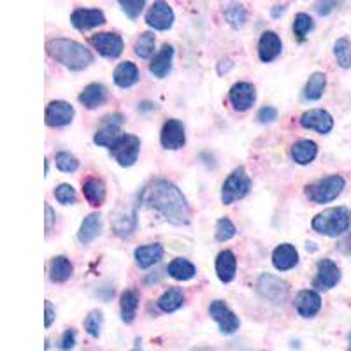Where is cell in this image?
Segmentation results:
<instances>
[{
  "label": "cell",
  "instance_id": "1",
  "mask_svg": "<svg viewBox=\"0 0 351 351\" xmlns=\"http://www.w3.org/2000/svg\"><path fill=\"white\" fill-rule=\"evenodd\" d=\"M139 202L153 208L167 218L172 225H186L190 221V206L174 183L167 180H153L143 188Z\"/></svg>",
  "mask_w": 351,
  "mask_h": 351
},
{
  "label": "cell",
  "instance_id": "2",
  "mask_svg": "<svg viewBox=\"0 0 351 351\" xmlns=\"http://www.w3.org/2000/svg\"><path fill=\"white\" fill-rule=\"evenodd\" d=\"M46 49H48V55L51 56L53 60L71 69V71H83L88 65L93 64L92 51L84 48L83 44L76 43V40L56 37V39L49 40Z\"/></svg>",
  "mask_w": 351,
  "mask_h": 351
},
{
  "label": "cell",
  "instance_id": "3",
  "mask_svg": "<svg viewBox=\"0 0 351 351\" xmlns=\"http://www.w3.org/2000/svg\"><path fill=\"white\" fill-rule=\"evenodd\" d=\"M313 228L327 237H339L350 228L351 213L346 208H330L313 218Z\"/></svg>",
  "mask_w": 351,
  "mask_h": 351
},
{
  "label": "cell",
  "instance_id": "4",
  "mask_svg": "<svg viewBox=\"0 0 351 351\" xmlns=\"http://www.w3.org/2000/svg\"><path fill=\"white\" fill-rule=\"evenodd\" d=\"M344 184L346 183H344L341 176L332 174L306 186V193L309 200H313L315 204H328L341 195V192L344 190Z\"/></svg>",
  "mask_w": 351,
  "mask_h": 351
},
{
  "label": "cell",
  "instance_id": "5",
  "mask_svg": "<svg viewBox=\"0 0 351 351\" xmlns=\"http://www.w3.org/2000/svg\"><path fill=\"white\" fill-rule=\"evenodd\" d=\"M252 188V180L244 167H237L236 171H232L230 176L225 180L223 186H221V202L232 204L236 200L243 199L247 195Z\"/></svg>",
  "mask_w": 351,
  "mask_h": 351
},
{
  "label": "cell",
  "instance_id": "6",
  "mask_svg": "<svg viewBox=\"0 0 351 351\" xmlns=\"http://www.w3.org/2000/svg\"><path fill=\"white\" fill-rule=\"evenodd\" d=\"M141 152V141L139 137L130 136V134H123L121 139L116 143L114 148L111 149L112 158L121 165V167H132L139 158Z\"/></svg>",
  "mask_w": 351,
  "mask_h": 351
},
{
  "label": "cell",
  "instance_id": "7",
  "mask_svg": "<svg viewBox=\"0 0 351 351\" xmlns=\"http://www.w3.org/2000/svg\"><path fill=\"white\" fill-rule=\"evenodd\" d=\"M256 291L269 302L280 304L288 295V283L272 274H262L256 281Z\"/></svg>",
  "mask_w": 351,
  "mask_h": 351
},
{
  "label": "cell",
  "instance_id": "8",
  "mask_svg": "<svg viewBox=\"0 0 351 351\" xmlns=\"http://www.w3.org/2000/svg\"><path fill=\"white\" fill-rule=\"evenodd\" d=\"M209 315L219 325V330L223 332V334L230 335L239 330V318L234 315V311H232L223 300H215L209 306Z\"/></svg>",
  "mask_w": 351,
  "mask_h": 351
},
{
  "label": "cell",
  "instance_id": "9",
  "mask_svg": "<svg viewBox=\"0 0 351 351\" xmlns=\"http://www.w3.org/2000/svg\"><path fill=\"white\" fill-rule=\"evenodd\" d=\"M90 44L106 58H118L123 53V39L114 32H100L90 39Z\"/></svg>",
  "mask_w": 351,
  "mask_h": 351
},
{
  "label": "cell",
  "instance_id": "10",
  "mask_svg": "<svg viewBox=\"0 0 351 351\" xmlns=\"http://www.w3.org/2000/svg\"><path fill=\"white\" fill-rule=\"evenodd\" d=\"M160 143L165 149H180L183 148L186 143V136H184V127L180 120H167L160 132Z\"/></svg>",
  "mask_w": 351,
  "mask_h": 351
},
{
  "label": "cell",
  "instance_id": "11",
  "mask_svg": "<svg viewBox=\"0 0 351 351\" xmlns=\"http://www.w3.org/2000/svg\"><path fill=\"white\" fill-rule=\"evenodd\" d=\"M112 230L118 237L121 239H127L134 234L137 225V216L134 208H118L114 213H112L111 218Z\"/></svg>",
  "mask_w": 351,
  "mask_h": 351
},
{
  "label": "cell",
  "instance_id": "12",
  "mask_svg": "<svg viewBox=\"0 0 351 351\" xmlns=\"http://www.w3.org/2000/svg\"><path fill=\"white\" fill-rule=\"evenodd\" d=\"M341 281V269L332 260L324 258L318 262V274H316L313 287L318 290H330Z\"/></svg>",
  "mask_w": 351,
  "mask_h": 351
},
{
  "label": "cell",
  "instance_id": "13",
  "mask_svg": "<svg viewBox=\"0 0 351 351\" xmlns=\"http://www.w3.org/2000/svg\"><path fill=\"white\" fill-rule=\"evenodd\" d=\"M71 23L80 32H86V30L104 25L106 14L100 9H76L71 14Z\"/></svg>",
  "mask_w": 351,
  "mask_h": 351
},
{
  "label": "cell",
  "instance_id": "14",
  "mask_svg": "<svg viewBox=\"0 0 351 351\" xmlns=\"http://www.w3.org/2000/svg\"><path fill=\"white\" fill-rule=\"evenodd\" d=\"M300 125L309 130H316L318 134H328L334 127V118L325 109H309L300 116Z\"/></svg>",
  "mask_w": 351,
  "mask_h": 351
},
{
  "label": "cell",
  "instance_id": "15",
  "mask_svg": "<svg viewBox=\"0 0 351 351\" xmlns=\"http://www.w3.org/2000/svg\"><path fill=\"white\" fill-rule=\"evenodd\" d=\"M256 92L252 83H236L228 92V100L236 111H247L255 104Z\"/></svg>",
  "mask_w": 351,
  "mask_h": 351
},
{
  "label": "cell",
  "instance_id": "16",
  "mask_svg": "<svg viewBox=\"0 0 351 351\" xmlns=\"http://www.w3.org/2000/svg\"><path fill=\"white\" fill-rule=\"evenodd\" d=\"M74 118V108L65 100H53L46 108V123L49 127H65Z\"/></svg>",
  "mask_w": 351,
  "mask_h": 351
},
{
  "label": "cell",
  "instance_id": "17",
  "mask_svg": "<svg viewBox=\"0 0 351 351\" xmlns=\"http://www.w3.org/2000/svg\"><path fill=\"white\" fill-rule=\"evenodd\" d=\"M146 23L155 30H169L174 23V12L165 2H155L146 12Z\"/></svg>",
  "mask_w": 351,
  "mask_h": 351
},
{
  "label": "cell",
  "instance_id": "18",
  "mask_svg": "<svg viewBox=\"0 0 351 351\" xmlns=\"http://www.w3.org/2000/svg\"><path fill=\"white\" fill-rule=\"evenodd\" d=\"M281 51H283V43H281L280 36H278L276 32H271V30L263 32L258 40L260 60L269 64V62L276 60V58L281 55Z\"/></svg>",
  "mask_w": 351,
  "mask_h": 351
},
{
  "label": "cell",
  "instance_id": "19",
  "mask_svg": "<svg viewBox=\"0 0 351 351\" xmlns=\"http://www.w3.org/2000/svg\"><path fill=\"white\" fill-rule=\"evenodd\" d=\"M295 309L302 318H313L322 309V297L315 290H302L295 297Z\"/></svg>",
  "mask_w": 351,
  "mask_h": 351
},
{
  "label": "cell",
  "instance_id": "20",
  "mask_svg": "<svg viewBox=\"0 0 351 351\" xmlns=\"http://www.w3.org/2000/svg\"><path fill=\"white\" fill-rule=\"evenodd\" d=\"M272 263L278 271H290L299 263V253H297L295 246L285 243L276 247L272 253Z\"/></svg>",
  "mask_w": 351,
  "mask_h": 351
},
{
  "label": "cell",
  "instance_id": "21",
  "mask_svg": "<svg viewBox=\"0 0 351 351\" xmlns=\"http://www.w3.org/2000/svg\"><path fill=\"white\" fill-rule=\"evenodd\" d=\"M237 272V258L230 250H223L216 256V274H218L221 283H230L234 281Z\"/></svg>",
  "mask_w": 351,
  "mask_h": 351
},
{
  "label": "cell",
  "instance_id": "22",
  "mask_svg": "<svg viewBox=\"0 0 351 351\" xmlns=\"http://www.w3.org/2000/svg\"><path fill=\"white\" fill-rule=\"evenodd\" d=\"M172 58H174V48L171 44H164L149 64V72L160 80L165 77L172 69Z\"/></svg>",
  "mask_w": 351,
  "mask_h": 351
},
{
  "label": "cell",
  "instance_id": "23",
  "mask_svg": "<svg viewBox=\"0 0 351 351\" xmlns=\"http://www.w3.org/2000/svg\"><path fill=\"white\" fill-rule=\"evenodd\" d=\"M100 232H102V216L99 213H92L83 219L77 232V239L81 244H90L100 236Z\"/></svg>",
  "mask_w": 351,
  "mask_h": 351
},
{
  "label": "cell",
  "instance_id": "24",
  "mask_svg": "<svg viewBox=\"0 0 351 351\" xmlns=\"http://www.w3.org/2000/svg\"><path fill=\"white\" fill-rule=\"evenodd\" d=\"M108 100V90H106L104 84L92 83L84 88L80 95V102L86 109H97L102 104H106Z\"/></svg>",
  "mask_w": 351,
  "mask_h": 351
},
{
  "label": "cell",
  "instance_id": "25",
  "mask_svg": "<svg viewBox=\"0 0 351 351\" xmlns=\"http://www.w3.org/2000/svg\"><path fill=\"white\" fill-rule=\"evenodd\" d=\"M134 256H136V262L141 269H148L162 260L164 246L162 244H144V246L137 247Z\"/></svg>",
  "mask_w": 351,
  "mask_h": 351
},
{
  "label": "cell",
  "instance_id": "26",
  "mask_svg": "<svg viewBox=\"0 0 351 351\" xmlns=\"http://www.w3.org/2000/svg\"><path fill=\"white\" fill-rule=\"evenodd\" d=\"M318 155V146L315 141L300 139L291 146V158L299 165H309Z\"/></svg>",
  "mask_w": 351,
  "mask_h": 351
},
{
  "label": "cell",
  "instance_id": "27",
  "mask_svg": "<svg viewBox=\"0 0 351 351\" xmlns=\"http://www.w3.org/2000/svg\"><path fill=\"white\" fill-rule=\"evenodd\" d=\"M83 193L90 206L99 208L106 200V183L99 178H92L83 183Z\"/></svg>",
  "mask_w": 351,
  "mask_h": 351
},
{
  "label": "cell",
  "instance_id": "28",
  "mask_svg": "<svg viewBox=\"0 0 351 351\" xmlns=\"http://www.w3.org/2000/svg\"><path fill=\"white\" fill-rule=\"evenodd\" d=\"M112 77H114V83L120 88H130L139 81L141 74L136 64H132V62H121V64L116 67L114 76Z\"/></svg>",
  "mask_w": 351,
  "mask_h": 351
},
{
  "label": "cell",
  "instance_id": "29",
  "mask_svg": "<svg viewBox=\"0 0 351 351\" xmlns=\"http://www.w3.org/2000/svg\"><path fill=\"white\" fill-rule=\"evenodd\" d=\"M121 136H123V134L120 132V127H118V125L104 121L102 128L97 130L95 137H93V143L99 144V146H104V148L112 149L116 146V143L121 139Z\"/></svg>",
  "mask_w": 351,
  "mask_h": 351
},
{
  "label": "cell",
  "instance_id": "30",
  "mask_svg": "<svg viewBox=\"0 0 351 351\" xmlns=\"http://www.w3.org/2000/svg\"><path fill=\"white\" fill-rule=\"evenodd\" d=\"M72 271L74 267L67 256H55L49 263V280L53 283H65L72 276Z\"/></svg>",
  "mask_w": 351,
  "mask_h": 351
},
{
  "label": "cell",
  "instance_id": "31",
  "mask_svg": "<svg viewBox=\"0 0 351 351\" xmlns=\"http://www.w3.org/2000/svg\"><path fill=\"white\" fill-rule=\"evenodd\" d=\"M137 307H139V295L136 290H125L121 293L120 299V309H121V319L125 324H132L136 318Z\"/></svg>",
  "mask_w": 351,
  "mask_h": 351
},
{
  "label": "cell",
  "instance_id": "32",
  "mask_svg": "<svg viewBox=\"0 0 351 351\" xmlns=\"http://www.w3.org/2000/svg\"><path fill=\"white\" fill-rule=\"evenodd\" d=\"M167 272L174 280L188 281L195 276V265L192 262H188L186 258H176L169 263Z\"/></svg>",
  "mask_w": 351,
  "mask_h": 351
},
{
  "label": "cell",
  "instance_id": "33",
  "mask_svg": "<svg viewBox=\"0 0 351 351\" xmlns=\"http://www.w3.org/2000/svg\"><path fill=\"white\" fill-rule=\"evenodd\" d=\"M325 86H327V76H325L324 72H315V74H311V77L307 80L306 88H304V99H322V95H324L325 92Z\"/></svg>",
  "mask_w": 351,
  "mask_h": 351
},
{
  "label": "cell",
  "instance_id": "34",
  "mask_svg": "<svg viewBox=\"0 0 351 351\" xmlns=\"http://www.w3.org/2000/svg\"><path fill=\"white\" fill-rule=\"evenodd\" d=\"M183 304H184V293L183 290H180V288H169L164 295L158 299V307L164 313L178 311Z\"/></svg>",
  "mask_w": 351,
  "mask_h": 351
},
{
  "label": "cell",
  "instance_id": "35",
  "mask_svg": "<svg viewBox=\"0 0 351 351\" xmlns=\"http://www.w3.org/2000/svg\"><path fill=\"white\" fill-rule=\"evenodd\" d=\"M155 34L152 32H143L139 37H137L136 44H134V51L139 58H149L155 51Z\"/></svg>",
  "mask_w": 351,
  "mask_h": 351
},
{
  "label": "cell",
  "instance_id": "36",
  "mask_svg": "<svg viewBox=\"0 0 351 351\" xmlns=\"http://www.w3.org/2000/svg\"><path fill=\"white\" fill-rule=\"evenodd\" d=\"M334 56L339 67L350 69L351 67V43L343 37V39H337L334 44Z\"/></svg>",
  "mask_w": 351,
  "mask_h": 351
},
{
  "label": "cell",
  "instance_id": "37",
  "mask_svg": "<svg viewBox=\"0 0 351 351\" xmlns=\"http://www.w3.org/2000/svg\"><path fill=\"white\" fill-rule=\"evenodd\" d=\"M313 28H315L313 18L309 16V14H306V12H299L295 16V20H293V32H295V36L302 40L307 34L311 32Z\"/></svg>",
  "mask_w": 351,
  "mask_h": 351
},
{
  "label": "cell",
  "instance_id": "38",
  "mask_svg": "<svg viewBox=\"0 0 351 351\" xmlns=\"http://www.w3.org/2000/svg\"><path fill=\"white\" fill-rule=\"evenodd\" d=\"M236 234H237V228H236V225L232 223L230 219L228 218L218 219V223H216V232H215L216 239L221 241V243H225V241H230L232 237L236 236Z\"/></svg>",
  "mask_w": 351,
  "mask_h": 351
},
{
  "label": "cell",
  "instance_id": "39",
  "mask_svg": "<svg viewBox=\"0 0 351 351\" xmlns=\"http://www.w3.org/2000/svg\"><path fill=\"white\" fill-rule=\"evenodd\" d=\"M55 162H56V167L60 169L62 172H74L77 171V167H80V160L67 152L56 153Z\"/></svg>",
  "mask_w": 351,
  "mask_h": 351
},
{
  "label": "cell",
  "instance_id": "40",
  "mask_svg": "<svg viewBox=\"0 0 351 351\" xmlns=\"http://www.w3.org/2000/svg\"><path fill=\"white\" fill-rule=\"evenodd\" d=\"M102 322H104V316H102V311H92L84 319V330L92 337H99L100 328H102Z\"/></svg>",
  "mask_w": 351,
  "mask_h": 351
},
{
  "label": "cell",
  "instance_id": "41",
  "mask_svg": "<svg viewBox=\"0 0 351 351\" xmlns=\"http://www.w3.org/2000/svg\"><path fill=\"white\" fill-rule=\"evenodd\" d=\"M225 18L234 28H241L246 21V11H244L243 5L232 4L230 8L225 9Z\"/></svg>",
  "mask_w": 351,
  "mask_h": 351
},
{
  "label": "cell",
  "instance_id": "42",
  "mask_svg": "<svg viewBox=\"0 0 351 351\" xmlns=\"http://www.w3.org/2000/svg\"><path fill=\"white\" fill-rule=\"evenodd\" d=\"M55 199L58 200L60 204H65V206H69V204H74L77 200L76 190H74V188L67 183L58 184V186L55 188Z\"/></svg>",
  "mask_w": 351,
  "mask_h": 351
},
{
  "label": "cell",
  "instance_id": "43",
  "mask_svg": "<svg viewBox=\"0 0 351 351\" xmlns=\"http://www.w3.org/2000/svg\"><path fill=\"white\" fill-rule=\"evenodd\" d=\"M144 4H146L144 0H120L121 9H123V12L130 20H137L139 18V14L144 9Z\"/></svg>",
  "mask_w": 351,
  "mask_h": 351
},
{
  "label": "cell",
  "instance_id": "44",
  "mask_svg": "<svg viewBox=\"0 0 351 351\" xmlns=\"http://www.w3.org/2000/svg\"><path fill=\"white\" fill-rule=\"evenodd\" d=\"M74 346H76V330H74V328H69V330H65L64 335H62L58 348L64 351H69Z\"/></svg>",
  "mask_w": 351,
  "mask_h": 351
},
{
  "label": "cell",
  "instance_id": "45",
  "mask_svg": "<svg viewBox=\"0 0 351 351\" xmlns=\"http://www.w3.org/2000/svg\"><path fill=\"white\" fill-rule=\"evenodd\" d=\"M276 118H278V109L271 108V106L262 108L258 111V114H256V120H258L260 123H272Z\"/></svg>",
  "mask_w": 351,
  "mask_h": 351
},
{
  "label": "cell",
  "instance_id": "46",
  "mask_svg": "<svg viewBox=\"0 0 351 351\" xmlns=\"http://www.w3.org/2000/svg\"><path fill=\"white\" fill-rule=\"evenodd\" d=\"M44 311H46L44 313V316H46L44 318V325H46V328H49L53 324V319H55V311H53V306L49 300H46V304H44Z\"/></svg>",
  "mask_w": 351,
  "mask_h": 351
},
{
  "label": "cell",
  "instance_id": "47",
  "mask_svg": "<svg viewBox=\"0 0 351 351\" xmlns=\"http://www.w3.org/2000/svg\"><path fill=\"white\" fill-rule=\"evenodd\" d=\"M335 5H337L335 2H318V4H316V11H318L322 16H327L328 12L334 11Z\"/></svg>",
  "mask_w": 351,
  "mask_h": 351
},
{
  "label": "cell",
  "instance_id": "48",
  "mask_svg": "<svg viewBox=\"0 0 351 351\" xmlns=\"http://www.w3.org/2000/svg\"><path fill=\"white\" fill-rule=\"evenodd\" d=\"M44 209H46V232H49L53 223H55V213H53L51 206H48V204H46V208Z\"/></svg>",
  "mask_w": 351,
  "mask_h": 351
},
{
  "label": "cell",
  "instance_id": "49",
  "mask_svg": "<svg viewBox=\"0 0 351 351\" xmlns=\"http://www.w3.org/2000/svg\"><path fill=\"white\" fill-rule=\"evenodd\" d=\"M339 250L343 253H346V255H351V234L339 244Z\"/></svg>",
  "mask_w": 351,
  "mask_h": 351
},
{
  "label": "cell",
  "instance_id": "50",
  "mask_svg": "<svg viewBox=\"0 0 351 351\" xmlns=\"http://www.w3.org/2000/svg\"><path fill=\"white\" fill-rule=\"evenodd\" d=\"M285 11H287V5H276V8L272 9V16L278 18L280 14H283Z\"/></svg>",
  "mask_w": 351,
  "mask_h": 351
},
{
  "label": "cell",
  "instance_id": "51",
  "mask_svg": "<svg viewBox=\"0 0 351 351\" xmlns=\"http://www.w3.org/2000/svg\"><path fill=\"white\" fill-rule=\"evenodd\" d=\"M134 351H141V348H136V350H134Z\"/></svg>",
  "mask_w": 351,
  "mask_h": 351
},
{
  "label": "cell",
  "instance_id": "52",
  "mask_svg": "<svg viewBox=\"0 0 351 351\" xmlns=\"http://www.w3.org/2000/svg\"><path fill=\"white\" fill-rule=\"evenodd\" d=\"M350 351H351V341H350Z\"/></svg>",
  "mask_w": 351,
  "mask_h": 351
},
{
  "label": "cell",
  "instance_id": "53",
  "mask_svg": "<svg viewBox=\"0 0 351 351\" xmlns=\"http://www.w3.org/2000/svg\"><path fill=\"white\" fill-rule=\"evenodd\" d=\"M199 351H206V350H199Z\"/></svg>",
  "mask_w": 351,
  "mask_h": 351
}]
</instances>
